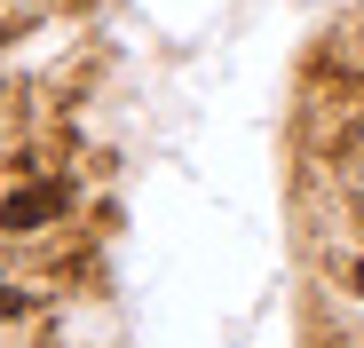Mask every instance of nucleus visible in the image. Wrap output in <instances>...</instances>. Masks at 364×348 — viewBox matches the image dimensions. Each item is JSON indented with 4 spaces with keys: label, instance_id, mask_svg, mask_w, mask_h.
Instances as JSON below:
<instances>
[{
    "label": "nucleus",
    "instance_id": "f257e3e1",
    "mask_svg": "<svg viewBox=\"0 0 364 348\" xmlns=\"http://www.w3.org/2000/svg\"><path fill=\"white\" fill-rule=\"evenodd\" d=\"M64 206H72L64 183H32V190H16V198H0V229H9V238H24V229H48Z\"/></svg>",
    "mask_w": 364,
    "mask_h": 348
},
{
    "label": "nucleus",
    "instance_id": "f03ea898",
    "mask_svg": "<svg viewBox=\"0 0 364 348\" xmlns=\"http://www.w3.org/2000/svg\"><path fill=\"white\" fill-rule=\"evenodd\" d=\"M24 309V293H16V285H0V317H16Z\"/></svg>",
    "mask_w": 364,
    "mask_h": 348
},
{
    "label": "nucleus",
    "instance_id": "7ed1b4c3",
    "mask_svg": "<svg viewBox=\"0 0 364 348\" xmlns=\"http://www.w3.org/2000/svg\"><path fill=\"white\" fill-rule=\"evenodd\" d=\"M356 285H364V261H356Z\"/></svg>",
    "mask_w": 364,
    "mask_h": 348
}]
</instances>
